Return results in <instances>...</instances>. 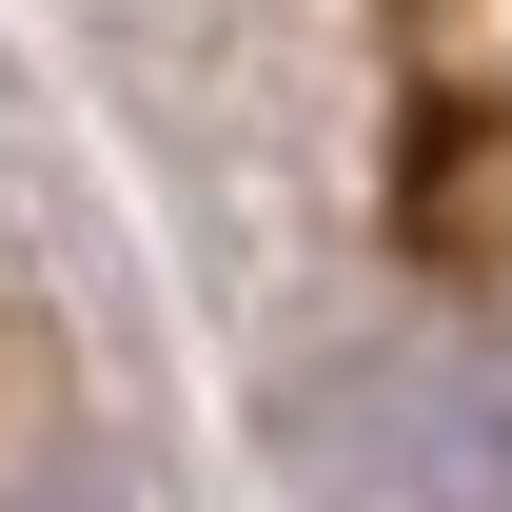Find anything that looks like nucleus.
<instances>
[{"label": "nucleus", "mask_w": 512, "mask_h": 512, "mask_svg": "<svg viewBox=\"0 0 512 512\" xmlns=\"http://www.w3.org/2000/svg\"><path fill=\"white\" fill-rule=\"evenodd\" d=\"M276 493L296 512H512V355L493 335H335L276 375Z\"/></svg>", "instance_id": "nucleus-1"}]
</instances>
